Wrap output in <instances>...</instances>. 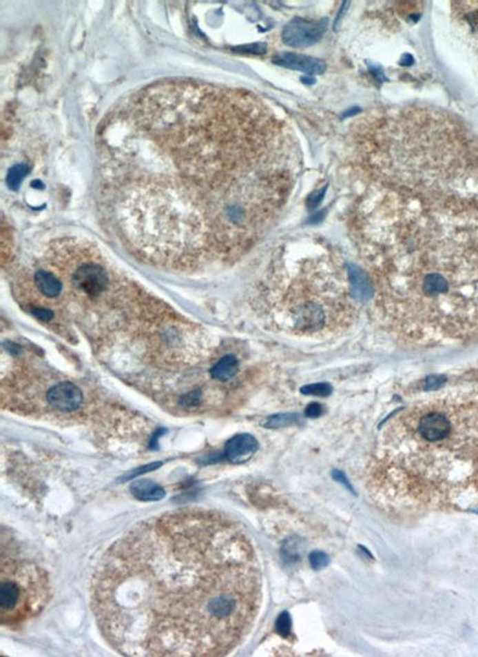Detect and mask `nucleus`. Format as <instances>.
<instances>
[{"label":"nucleus","instance_id":"1","mask_svg":"<svg viewBox=\"0 0 478 657\" xmlns=\"http://www.w3.org/2000/svg\"><path fill=\"white\" fill-rule=\"evenodd\" d=\"M101 195L140 252L172 263L236 254L278 217L299 170L291 128L248 91L175 79L110 110Z\"/></svg>","mask_w":478,"mask_h":657},{"label":"nucleus","instance_id":"2","mask_svg":"<svg viewBox=\"0 0 478 657\" xmlns=\"http://www.w3.org/2000/svg\"><path fill=\"white\" fill-rule=\"evenodd\" d=\"M92 609L126 656H225L262 603L251 540L219 512L183 509L140 522L96 567Z\"/></svg>","mask_w":478,"mask_h":657},{"label":"nucleus","instance_id":"3","mask_svg":"<svg viewBox=\"0 0 478 657\" xmlns=\"http://www.w3.org/2000/svg\"><path fill=\"white\" fill-rule=\"evenodd\" d=\"M375 185L359 224L385 318L422 343L478 336V190L429 198Z\"/></svg>","mask_w":478,"mask_h":657},{"label":"nucleus","instance_id":"4","mask_svg":"<svg viewBox=\"0 0 478 657\" xmlns=\"http://www.w3.org/2000/svg\"><path fill=\"white\" fill-rule=\"evenodd\" d=\"M371 473L402 508H477L478 392L434 394L397 413L379 437Z\"/></svg>","mask_w":478,"mask_h":657},{"label":"nucleus","instance_id":"5","mask_svg":"<svg viewBox=\"0 0 478 657\" xmlns=\"http://www.w3.org/2000/svg\"><path fill=\"white\" fill-rule=\"evenodd\" d=\"M348 265L323 245L289 255L276 274L274 305L286 331L324 338L346 331L357 315Z\"/></svg>","mask_w":478,"mask_h":657},{"label":"nucleus","instance_id":"6","mask_svg":"<svg viewBox=\"0 0 478 657\" xmlns=\"http://www.w3.org/2000/svg\"><path fill=\"white\" fill-rule=\"evenodd\" d=\"M0 619L17 626L40 612L48 598V578L34 563L14 551L1 549Z\"/></svg>","mask_w":478,"mask_h":657},{"label":"nucleus","instance_id":"7","mask_svg":"<svg viewBox=\"0 0 478 657\" xmlns=\"http://www.w3.org/2000/svg\"><path fill=\"white\" fill-rule=\"evenodd\" d=\"M325 30V19L318 23H312L302 19H294L284 28L282 41L291 47H307L320 41L324 35Z\"/></svg>","mask_w":478,"mask_h":657},{"label":"nucleus","instance_id":"8","mask_svg":"<svg viewBox=\"0 0 478 657\" xmlns=\"http://www.w3.org/2000/svg\"><path fill=\"white\" fill-rule=\"evenodd\" d=\"M45 399L50 407L63 413L74 412L84 401L81 388L71 382H60L48 390Z\"/></svg>","mask_w":478,"mask_h":657},{"label":"nucleus","instance_id":"9","mask_svg":"<svg viewBox=\"0 0 478 657\" xmlns=\"http://www.w3.org/2000/svg\"><path fill=\"white\" fill-rule=\"evenodd\" d=\"M258 450V442L249 434L236 435L226 443L224 455L231 463H244L253 458Z\"/></svg>","mask_w":478,"mask_h":657},{"label":"nucleus","instance_id":"10","mask_svg":"<svg viewBox=\"0 0 478 657\" xmlns=\"http://www.w3.org/2000/svg\"><path fill=\"white\" fill-rule=\"evenodd\" d=\"M274 63L307 74H322L326 70V65L323 60L297 53H281L274 58Z\"/></svg>","mask_w":478,"mask_h":657},{"label":"nucleus","instance_id":"11","mask_svg":"<svg viewBox=\"0 0 478 657\" xmlns=\"http://www.w3.org/2000/svg\"><path fill=\"white\" fill-rule=\"evenodd\" d=\"M453 10L460 24L478 41V1L453 3Z\"/></svg>","mask_w":478,"mask_h":657},{"label":"nucleus","instance_id":"12","mask_svg":"<svg viewBox=\"0 0 478 657\" xmlns=\"http://www.w3.org/2000/svg\"><path fill=\"white\" fill-rule=\"evenodd\" d=\"M34 281L41 294L48 299H54L59 295L60 291L63 289V284L59 281V278L45 268L37 270L34 274Z\"/></svg>","mask_w":478,"mask_h":657},{"label":"nucleus","instance_id":"13","mask_svg":"<svg viewBox=\"0 0 478 657\" xmlns=\"http://www.w3.org/2000/svg\"><path fill=\"white\" fill-rule=\"evenodd\" d=\"M131 492L143 502H156L165 497V489L151 481H136L131 485Z\"/></svg>","mask_w":478,"mask_h":657},{"label":"nucleus","instance_id":"14","mask_svg":"<svg viewBox=\"0 0 478 657\" xmlns=\"http://www.w3.org/2000/svg\"><path fill=\"white\" fill-rule=\"evenodd\" d=\"M238 370V359L236 358V356H233V354H226L213 365L212 369H211V376L216 381H230L232 377L237 375Z\"/></svg>","mask_w":478,"mask_h":657},{"label":"nucleus","instance_id":"15","mask_svg":"<svg viewBox=\"0 0 478 657\" xmlns=\"http://www.w3.org/2000/svg\"><path fill=\"white\" fill-rule=\"evenodd\" d=\"M348 272L351 276L353 291L357 299H368L373 294L372 281L365 276L360 268L354 265H348Z\"/></svg>","mask_w":478,"mask_h":657},{"label":"nucleus","instance_id":"16","mask_svg":"<svg viewBox=\"0 0 478 657\" xmlns=\"http://www.w3.org/2000/svg\"><path fill=\"white\" fill-rule=\"evenodd\" d=\"M299 422L295 414H276L268 419L266 426L269 427H280V426L293 425Z\"/></svg>","mask_w":478,"mask_h":657},{"label":"nucleus","instance_id":"17","mask_svg":"<svg viewBox=\"0 0 478 657\" xmlns=\"http://www.w3.org/2000/svg\"><path fill=\"white\" fill-rule=\"evenodd\" d=\"M331 385L328 383H315V385L302 387V393L305 395H315V396H328L331 394Z\"/></svg>","mask_w":478,"mask_h":657},{"label":"nucleus","instance_id":"18","mask_svg":"<svg viewBox=\"0 0 478 657\" xmlns=\"http://www.w3.org/2000/svg\"><path fill=\"white\" fill-rule=\"evenodd\" d=\"M27 172L28 168L25 165H16L11 169L9 172V179H8L10 188H12V190L17 188L21 181H22L23 177L27 175Z\"/></svg>","mask_w":478,"mask_h":657},{"label":"nucleus","instance_id":"19","mask_svg":"<svg viewBox=\"0 0 478 657\" xmlns=\"http://www.w3.org/2000/svg\"><path fill=\"white\" fill-rule=\"evenodd\" d=\"M309 560H310L312 569H315V570H320V569H323L329 564L328 554L322 552V551H313V552L310 553Z\"/></svg>","mask_w":478,"mask_h":657},{"label":"nucleus","instance_id":"20","mask_svg":"<svg viewBox=\"0 0 478 657\" xmlns=\"http://www.w3.org/2000/svg\"><path fill=\"white\" fill-rule=\"evenodd\" d=\"M291 625H292V621H291V616H289V613H281L276 624L278 634L282 637H289V634H291Z\"/></svg>","mask_w":478,"mask_h":657},{"label":"nucleus","instance_id":"21","mask_svg":"<svg viewBox=\"0 0 478 657\" xmlns=\"http://www.w3.org/2000/svg\"><path fill=\"white\" fill-rule=\"evenodd\" d=\"M32 314L35 318L41 320V321H50V320L54 318V314H53V312L50 310V309L32 308Z\"/></svg>","mask_w":478,"mask_h":657},{"label":"nucleus","instance_id":"22","mask_svg":"<svg viewBox=\"0 0 478 657\" xmlns=\"http://www.w3.org/2000/svg\"><path fill=\"white\" fill-rule=\"evenodd\" d=\"M305 413H306L307 417H320V414L323 413V407H322V405H320V403H311V405L307 406Z\"/></svg>","mask_w":478,"mask_h":657},{"label":"nucleus","instance_id":"23","mask_svg":"<svg viewBox=\"0 0 478 657\" xmlns=\"http://www.w3.org/2000/svg\"><path fill=\"white\" fill-rule=\"evenodd\" d=\"M333 478H334L335 481H337V483H341L344 487H347L351 492H354V489H353L352 485H351V483L348 481L347 478H346V476L343 474L342 472H333Z\"/></svg>","mask_w":478,"mask_h":657},{"label":"nucleus","instance_id":"24","mask_svg":"<svg viewBox=\"0 0 478 657\" xmlns=\"http://www.w3.org/2000/svg\"><path fill=\"white\" fill-rule=\"evenodd\" d=\"M444 381H445V378H442L441 376H430L426 381V387H427V390H434V388L440 387Z\"/></svg>","mask_w":478,"mask_h":657},{"label":"nucleus","instance_id":"25","mask_svg":"<svg viewBox=\"0 0 478 657\" xmlns=\"http://www.w3.org/2000/svg\"><path fill=\"white\" fill-rule=\"evenodd\" d=\"M324 192L325 188L324 190H322L320 192H317V193H315V194L310 195V198H309V200H307V204L310 205V209L316 208L317 205H318V203H320V199L323 198Z\"/></svg>","mask_w":478,"mask_h":657}]
</instances>
